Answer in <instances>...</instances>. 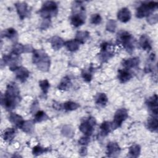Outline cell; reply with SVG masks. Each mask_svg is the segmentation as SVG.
Returning <instances> with one entry per match:
<instances>
[{"label": "cell", "instance_id": "74e56055", "mask_svg": "<svg viewBox=\"0 0 158 158\" xmlns=\"http://www.w3.org/2000/svg\"><path fill=\"white\" fill-rule=\"evenodd\" d=\"M89 136H85V137H82L80 139V140L78 141V143L82 145H86L88 144V143H89Z\"/></svg>", "mask_w": 158, "mask_h": 158}, {"label": "cell", "instance_id": "9a60e30c", "mask_svg": "<svg viewBox=\"0 0 158 158\" xmlns=\"http://www.w3.org/2000/svg\"><path fill=\"white\" fill-rule=\"evenodd\" d=\"M1 37H7L11 41L15 42L18 38V34L15 29L9 28L1 32Z\"/></svg>", "mask_w": 158, "mask_h": 158}, {"label": "cell", "instance_id": "277c9868", "mask_svg": "<svg viewBox=\"0 0 158 158\" xmlns=\"http://www.w3.org/2000/svg\"><path fill=\"white\" fill-rule=\"evenodd\" d=\"M39 12L44 20H50L57 14V5L54 1H46Z\"/></svg>", "mask_w": 158, "mask_h": 158}, {"label": "cell", "instance_id": "3957f363", "mask_svg": "<svg viewBox=\"0 0 158 158\" xmlns=\"http://www.w3.org/2000/svg\"><path fill=\"white\" fill-rule=\"evenodd\" d=\"M117 41L122 44L125 50L131 54L135 46V40L132 35L128 31L120 30L117 34Z\"/></svg>", "mask_w": 158, "mask_h": 158}, {"label": "cell", "instance_id": "7a4b0ae2", "mask_svg": "<svg viewBox=\"0 0 158 158\" xmlns=\"http://www.w3.org/2000/svg\"><path fill=\"white\" fill-rule=\"evenodd\" d=\"M33 62L39 70L47 72L50 67V58L43 49L33 50Z\"/></svg>", "mask_w": 158, "mask_h": 158}, {"label": "cell", "instance_id": "d6a6232c", "mask_svg": "<svg viewBox=\"0 0 158 158\" xmlns=\"http://www.w3.org/2000/svg\"><path fill=\"white\" fill-rule=\"evenodd\" d=\"M48 151V149L47 148H43L42 147H41L39 145H37L36 146H35L33 148V154L35 155V156H38L40 154H41L44 152H46Z\"/></svg>", "mask_w": 158, "mask_h": 158}, {"label": "cell", "instance_id": "f1b7e54d", "mask_svg": "<svg viewBox=\"0 0 158 158\" xmlns=\"http://www.w3.org/2000/svg\"><path fill=\"white\" fill-rule=\"evenodd\" d=\"M49 118V117L43 110H38L35 115L34 122H41L46 120Z\"/></svg>", "mask_w": 158, "mask_h": 158}, {"label": "cell", "instance_id": "6da1fadb", "mask_svg": "<svg viewBox=\"0 0 158 158\" xmlns=\"http://www.w3.org/2000/svg\"><path fill=\"white\" fill-rule=\"evenodd\" d=\"M21 98L20 91L15 83L11 82L7 86L4 98H1V104L7 110H11L16 107L20 102Z\"/></svg>", "mask_w": 158, "mask_h": 158}, {"label": "cell", "instance_id": "8992f818", "mask_svg": "<svg viewBox=\"0 0 158 158\" xmlns=\"http://www.w3.org/2000/svg\"><path fill=\"white\" fill-rule=\"evenodd\" d=\"M96 123L95 118L93 117H89L81 123L79 126V129L86 136H89L93 133Z\"/></svg>", "mask_w": 158, "mask_h": 158}, {"label": "cell", "instance_id": "1f68e13d", "mask_svg": "<svg viewBox=\"0 0 158 158\" xmlns=\"http://www.w3.org/2000/svg\"><path fill=\"white\" fill-rule=\"evenodd\" d=\"M39 86H40L44 94H46L48 92L49 88L50 87L49 83L47 80H43L39 81Z\"/></svg>", "mask_w": 158, "mask_h": 158}, {"label": "cell", "instance_id": "8fae6325", "mask_svg": "<svg viewBox=\"0 0 158 158\" xmlns=\"http://www.w3.org/2000/svg\"><path fill=\"white\" fill-rule=\"evenodd\" d=\"M120 152L118 144L115 142H110L107 146L106 154L109 157H117Z\"/></svg>", "mask_w": 158, "mask_h": 158}, {"label": "cell", "instance_id": "cb8c5ba5", "mask_svg": "<svg viewBox=\"0 0 158 158\" xmlns=\"http://www.w3.org/2000/svg\"><path fill=\"white\" fill-rule=\"evenodd\" d=\"M64 45L65 46L67 50L72 52L76 51L80 48V43L75 39L67 41L66 43H65Z\"/></svg>", "mask_w": 158, "mask_h": 158}, {"label": "cell", "instance_id": "ba28073f", "mask_svg": "<svg viewBox=\"0 0 158 158\" xmlns=\"http://www.w3.org/2000/svg\"><path fill=\"white\" fill-rule=\"evenodd\" d=\"M114 49L112 44L109 43H103L101 45V52L99 57L103 62L106 61L114 54Z\"/></svg>", "mask_w": 158, "mask_h": 158}, {"label": "cell", "instance_id": "9c48e42d", "mask_svg": "<svg viewBox=\"0 0 158 158\" xmlns=\"http://www.w3.org/2000/svg\"><path fill=\"white\" fill-rule=\"evenodd\" d=\"M146 104L149 109V111L152 114V116L157 117L158 114V105H157V96L154 94L150 97L146 101Z\"/></svg>", "mask_w": 158, "mask_h": 158}, {"label": "cell", "instance_id": "4dcf8cb0", "mask_svg": "<svg viewBox=\"0 0 158 158\" xmlns=\"http://www.w3.org/2000/svg\"><path fill=\"white\" fill-rule=\"evenodd\" d=\"M63 107L66 110H73L77 109L78 107H80V105L78 103L72 102V101H68L64 104Z\"/></svg>", "mask_w": 158, "mask_h": 158}, {"label": "cell", "instance_id": "7c38bea8", "mask_svg": "<svg viewBox=\"0 0 158 158\" xmlns=\"http://www.w3.org/2000/svg\"><path fill=\"white\" fill-rule=\"evenodd\" d=\"M15 77L16 78L20 80L21 82H25L27 78L29 77L30 72L25 67L19 66L15 70Z\"/></svg>", "mask_w": 158, "mask_h": 158}, {"label": "cell", "instance_id": "f546056e", "mask_svg": "<svg viewBox=\"0 0 158 158\" xmlns=\"http://www.w3.org/2000/svg\"><path fill=\"white\" fill-rule=\"evenodd\" d=\"M141 151L140 146L138 144L132 145L129 148V156L132 157H137L139 156Z\"/></svg>", "mask_w": 158, "mask_h": 158}, {"label": "cell", "instance_id": "f35d334b", "mask_svg": "<svg viewBox=\"0 0 158 158\" xmlns=\"http://www.w3.org/2000/svg\"><path fill=\"white\" fill-rule=\"evenodd\" d=\"M86 153H87L86 148H81V149L80 151V154L81 156H85V155L86 154Z\"/></svg>", "mask_w": 158, "mask_h": 158}, {"label": "cell", "instance_id": "5bb4252c", "mask_svg": "<svg viewBox=\"0 0 158 158\" xmlns=\"http://www.w3.org/2000/svg\"><path fill=\"white\" fill-rule=\"evenodd\" d=\"M131 14L130 10L127 7H123L120 9L117 13V18L122 22H127L131 19Z\"/></svg>", "mask_w": 158, "mask_h": 158}, {"label": "cell", "instance_id": "4316f807", "mask_svg": "<svg viewBox=\"0 0 158 158\" xmlns=\"http://www.w3.org/2000/svg\"><path fill=\"white\" fill-rule=\"evenodd\" d=\"M72 86V83L68 77H64L58 85V89L60 90H67Z\"/></svg>", "mask_w": 158, "mask_h": 158}, {"label": "cell", "instance_id": "603a6c76", "mask_svg": "<svg viewBox=\"0 0 158 158\" xmlns=\"http://www.w3.org/2000/svg\"><path fill=\"white\" fill-rule=\"evenodd\" d=\"M89 33L85 31H79L76 34V37L75 40L80 43V44H83L85 43L86 40L89 38Z\"/></svg>", "mask_w": 158, "mask_h": 158}, {"label": "cell", "instance_id": "2e32d148", "mask_svg": "<svg viewBox=\"0 0 158 158\" xmlns=\"http://www.w3.org/2000/svg\"><path fill=\"white\" fill-rule=\"evenodd\" d=\"M139 44L141 48L145 51H149L152 48L149 38L146 35H143L141 36L139 40Z\"/></svg>", "mask_w": 158, "mask_h": 158}, {"label": "cell", "instance_id": "e0dca14e", "mask_svg": "<svg viewBox=\"0 0 158 158\" xmlns=\"http://www.w3.org/2000/svg\"><path fill=\"white\" fill-rule=\"evenodd\" d=\"M139 63V59L138 57H132L127 59L123 60L122 65L127 69L133 68L138 65Z\"/></svg>", "mask_w": 158, "mask_h": 158}, {"label": "cell", "instance_id": "8d00e7d4", "mask_svg": "<svg viewBox=\"0 0 158 158\" xmlns=\"http://www.w3.org/2000/svg\"><path fill=\"white\" fill-rule=\"evenodd\" d=\"M81 75H82V77L83 78V80L86 81H90L91 80V78H92V75L91 74L90 72H83L81 73Z\"/></svg>", "mask_w": 158, "mask_h": 158}, {"label": "cell", "instance_id": "836d02e7", "mask_svg": "<svg viewBox=\"0 0 158 158\" xmlns=\"http://www.w3.org/2000/svg\"><path fill=\"white\" fill-rule=\"evenodd\" d=\"M116 28V23L115 21L114 20H109L107 23V25H106V29L107 30L113 32L115 31Z\"/></svg>", "mask_w": 158, "mask_h": 158}, {"label": "cell", "instance_id": "4fadbf2b", "mask_svg": "<svg viewBox=\"0 0 158 158\" xmlns=\"http://www.w3.org/2000/svg\"><path fill=\"white\" fill-rule=\"evenodd\" d=\"M15 6L17 9V13L19 15L20 19L23 20L28 14V6L25 2H17L15 4Z\"/></svg>", "mask_w": 158, "mask_h": 158}, {"label": "cell", "instance_id": "5b68a950", "mask_svg": "<svg viewBox=\"0 0 158 158\" xmlns=\"http://www.w3.org/2000/svg\"><path fill=\"white\" fill-rule=\"evenodd\" d=\"M158 6V3L154 1L145 2L141 4L137 8L136 16L137 18L141 19L144 17H148L149 15L152 14V12L154 9H157Z\"/></svg>", "mask_w": 158, "mask_h": 158}, {"label": "cell", "instance_id": "d590c367", "mask_svg": "<svg viewBox=\"0 0 158 158\" xmlns=\"http://www.w3.org/2000/svg\"><path fill=\"white\" fill-rule=\"evenodd\" d=\"M157 20H158V17H157V14H151L148 17L147 19V21L149 23H150L151 25L156 23L157 22Z\"/></svg>", "mask_w": 158, "mask_h": 158}, {"label": "cell", "instance_id": "52a82bcc", "mask_svg": "<svg viewBox=\"0 0 158 158\" xmlns=\"http://www.w3.org/2000/svg\"><path fill=\"white\" fill-rule=\"evenodd\" d=\"M128 112L127 110L122 108L118 109L115 113L114 117V120L111 123L112 130H115L121 126L122 122L128 118Z\"/></svg>", "mask_w": 158, "mask_h": 158}, {"label": "cell", "instance_id": "7402d4cb", "mask_svg": "<svg viewBox=\"0 0 158 158\" xmlns=\"http://www.w3.org/2000/svg\"><path fill=\"white\" fill-rule=\"evenodd\" d=\"M16 131L13 128H9L4 130V133H2V138L4 141L10 142L14 138L15 135Z\"/></svg>", "mask_w": 158, "mask_h": 158}, {"label": "cell", "instance_id": "ffe728a7", "mask_svg": "<svg viewBox=\"0 0 158 158\" xmlns=\"http://www.w3.org/2000/svg\"><path fill=\"white\" fill-rule=\"evenodd\" d=\"M9 119L11 123L14 124L16 127H19V128L22 125V123L23 122L22 117L20 115L15 113H10L9 117Z\"/></svg>", "mask_w": 158, "mask_h": 158}, {"label": "cell", "instance_id": "ac0fdd59", "mask_svg": "<svg viewBox=\"0 0 158 158\" xmlns=\"http://www.w3.org/2000/svg\"><path fill=\"white\" fill-rule=\"evenodd\" d=\"M117 77L121 83H126L132 78V75L127 70V69L118 70Z\"/></svg>", "mask_w": 158, "mask_h": 158}, {"label": "cell", "instance_id": "e575fe53", "mask_svg": "<svg viewBox=\"0 0 158 158\" xmlns=\"http://www.w3.org/2000/svg\"><path fill=\"white\" fill-rule=\"evenodd\" d=\"M101 20H102V18L99 14H93L91 17V23L93 24H95V25L99 24Z\"/></svg>", "mask_w": 158, "mask_h": 158}, {"label": "cell", "instance_id": "484cf974", "mask_svg": "<svg viewBox=\"0 0 158 158\" xmlns=\"http://www.w3.org/2000/svg\"><path fill=\"white\" fill-rule=\"evenodd\" d=\"M20 128L27 133H31L34 130V123L29 120L23 121Z\"/></svg>", "mask_w": 158, "mask_h": 158}, {"label": "cell", "instance_id": "d6986e66", "mask_svg": "<svg viewBox=\"0 0 158 158\" xmlns=\"http://www.w3.org/2000/svg\"><path fill=\"white\" fill-rule=\"evenodd\" d=\"M50 43L54 50H59L65 44L64 41L59 36H54L50 39Z\"/></svg>", "mask_w": 158, "mask_h": 158}, {"label": "cell", "instance_id": "30bf717a", "mask_svg": "<svg viewBox=\"0 0 158 158\" xmlns=\"http://www.w3.org/2000/svg\"><path fill=\"white\" fill-rule=\"evenodd\" d=\"M85 12L74 13L71 17V23L75 27H78L85 23Z\"/></svg>", "mask_w": 158, "mask_h": 158}, {"label": "cell", "instance_id": "83f0119b", "mask_svg": "<svg viewBox=\"0 0 158 158\" xmlns=\"http://www.w3.org/2000/svg\"><path fill=\"white\" fill-rule=\"evenodd\" d=\"M101 129V133L102 136H106L110 131L112 130L111 122H104L100 126Z\"/></svg>", "mask_w": 158, "mask_h": 158}, {"label": "cell", "instance_id": "44dd1931", "mask_svg": "<svg viewBox=\"0 0 158 158\" xmlns=\"http://www.w3.org/2000/svg\"><path fill=\"white\" fill-rule=\"evenodd\" d=\"M147 128L151 131H156L158 128V120L157 117L152 116L149 118L147 122Z\"/></svg>", "mask_w": 158, "mask_h": 158}, {"label": "cell", "instance_id": "d4e9b609", "mask_svg": "<svg viewBox=\"0 0 158 158\" xmlns=\"http://www.w3.org/2000/svg\"><path fill=\"white\" fill-rule=\"evenodd\" d=\"M107 101V97L104 93H98L95 97V102L100 107L105 106Z\"/></svg>", "mask_w": 158, "mask_h": 158}]
</instances>
